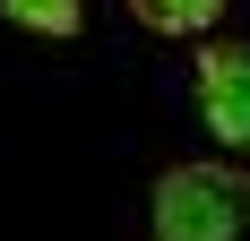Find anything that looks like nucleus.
<instances>
[{
  "label": "nucleus",
  "instance_id": "obj_1",
  "mask_svg": "<svg viewBox=\"0 0 250 241\" xmlns=\"http://www.w3.org/2000/svg\"><path fill=\"white\" fill-rule=\"evenodd\" d=\"M250 233V172L173 164L155 181V241H242Z\"/></svg>",
  "mask_w": 250,
  "mask_h": 241
},
{
  "label": "nucleus",
  "instance_id": "obj_2",
  "mask_svg": "<svg viewBox=\"0 0 250 241\" xmlns=\"http://www.w3.org/2000/svg\"><path fill=\"white\" fill-rule=\"evenodd\" d=\"M199 120L207 138L250 155V43H207L199 52Z\"/></svg>",
  "mask_w": 250,
  "mask_h": 241
},
{
  "label": "nucleus",
  "instance_id": "obj_3",
  "mask_svg": "<svg viewBox=\"0 0 250 241\" xmlns=\"http://www.w3.org/2000/svg\"><path fill=\"white\" fill-rule=\"evenodd\" d=\"M129 18L155 26V35H199V26L225 18V0H129Z\"/></svg>",
  "mask_w": 250,
  "mask_h": 241
},
{
  "label": "nucleus",
  "instance_id": "obj_4",
  "mask_svg": "<svg viewBox=\"0 0 250 241\" xmlns=\"http://www.w3.org/2000/svg\"><path fill=\"white\" fill-rule=\"evenodd\" d=\"M0 18L26 35H78V0H0Z\"/></svg>",
  "mask_w": 250,
  "mask_h": 241
}]
</instances>
